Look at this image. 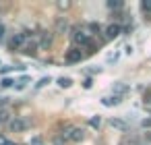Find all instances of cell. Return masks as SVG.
Wrapping results in <instances>:
<instances>
[{
	"label": "cell",
	"mask_w": 151,
	"mask_h": 145,
	"mask_svg": "<svg viewBox=\"0 0 151 145\" xmlns=\"http://www.w3.org/2000/svg\"><path fill=\"white\" fill-rule=\"evenodd\" d=\"M83 58V52L79 50V48H70L68 52H66V62H79Z\"/></svg>",
	"instance_id": "6da1fadb"
},
{
	"label": "cell",
	"mask_w": 151,
	"mask_h": 145,
	"mask_svg": "<svg viewBox=\"0 0 151 145\" xmlns=\"http://www.w3.org/2000/svg\"><path fill=\"white\" fill-rule=\"evenodd\" d=\"M27 126H29V122H27V120H23V118H15V120H11V131H15V133L25 131Z\"/></svg>",
	"instance_id": "7a4b0ae2"
},
{
	"label": "cell",
	"mask_w": 151,
	"mask_h": 145,
	"mask_svg": "<svg viewBox=\"0 0 151 145\" xmlns=\"http://www.w3.org/2000/svg\"><path fill=\"white\" fill-rule=\"evenodd\" d=\"M23 44H25V33H15L13 40H11V48L17 50V48H21Z\"/></svg>",
	"instance_id": "3957f363"
},
{
	"label": "cell",
	"mask_w": 151,
	"mask_h": 145,
	"mask_svg": "<svg viewBox=\"0 0 151 145\" xmlns=\"http://www.w3.org/2000/svg\"><path fill=\"white\" fill-rule=\"evenodd\" d=\"M120 33V25H108V29H106V40H114L116 35Z\"/></svg>",
	"instance_id": "277c9868"
},
{
	"label": "cell",
	"mask_w": 151,
	"mask_h": 145,
	"mask_svg": "<svg viewBox=\"0 0 151 145\" xmlns=\"http://www.w3.org/2000/svg\"><path fill=\"white\" fill-rule=\"evenodd\" d=\"M73 42L75 44H89V35L83 33V31H75L73 33Z\"/></svg>",
	"instance_id": "5b68a950"
},
{
	"label": "cell",
	"mask_w": 151,
	"mask_h": 145,
	"mask_svg": "<svg viewBox=\"0 0 151 145\" xmlns=\"http://www.w3.org/2000/svg\"><path fill=\"white\" fill-rule=\"evenodd\" d=\"M110 126H114V128H118V131H124V133L130 128L124 120H118V118H110Z\"/></svg>",
	"instance_id": "8992f818"
},
{
	"label": "cell",
	"mask_w": 151,
	"mask_h": 145,
	"mask_svg": "<svg viewBox=\"0 0 151 145\" xmlns=\"http://www.w3.org/2000/svg\"><path fill=\"white\" fill-rule=\"evenodd\" d=\"M120 102H122V97H120V95H112V97H104V100H101V104H104V106H118Z\"/></svg>",
	"instance_id": "52a82bcc"
},
{
	"label": "cell",
	"mask_w": 151,
	"mask_h": 145,
	"mask_svg": "<svg viewBox=\"0 0 151 145\" xmlns=\"http://www.w3.org/2000/svg\"><path fill=\"white\" fill-rule=\"evenodd\" d=\"M50 44H52V33H44V38H42V48H50Z\"/></svg>",
	"instance_id": "ba28073f"
},
{
	"label": "cell",
	"mask_w": 151,
	"mask_h": 145,
	"mask_svg": "<svg viewBox=\"0 0 151 145\" xmlns=\"http://www.w3.org/2000/svg\"><path fill=\"white\" fill-rule=\"evenodd\" d=\"M58 85H60L62 89H66V87H70V85H73V81H70L68 77H60V79H58Z\"/></svg>",
	"instance_id": "9c48e42d"
},
{
	"label": "cell",
	"mask_w": 151,
	"mask_h": 145,
	"mask_svg": "<svg viewBox=\"0 0 151 145\" xmlns=\"http://www.w3.org/2000/svg\"><path fill=\"white\" fill-rule=\"evenodd\" d=\"M114 91H116V93H128V85H124V83H116V85H114Z\"/></svg>",
	"instance_id": "30bf717a"
},
{
	"label": "cell",
	"mask_w": 151,
	"mask_h": 145,
	"mask_svg": "<svg viewBox=\"0 0 151 145\" xmlns=\"http://www.w3.org/2000/svg\"><path fill=\"white\" fill-rule=\"evenodd\" d=\"M108 6H110V9H122V6H124V2H122V0H110Z\"/></svg>",
	"instance_id": "8fae6325"
},
{
	"label": "cell",
	"mask_w": 151,
	"mask_h": 145,
	"mask_svg": "<svg viewBox=\"0 0 151 145\" xmlns=\"http://www.w3.org/2000/svg\"><path fill=\"white\" fill-rule=\"evenodd\" d=\"M143 11H147V13H151V0H143Z\"/></svg>",
	"instance_id": "7c38bea8"
},
{
	"label": "cell",
	"mask_w": 151,
	"mask_h": 145,
	"mask_svg": "<svg viewBox=\"0 0 151 145\" xmlns=\"http://www.w3.org/2000/svg\"><path fill=\"white\" fill-rule=\"evenodd\" d=\"M99 122H101V120H99V116H93V118H91V122H89V124H91V126H93V128H97V126H99Z\"/></svg>",
	"instance_id": "4fadbf2b"
},
{
	"label": "cell",
	"mask_w": 151,
	"mask_h": 145,
	"mask_svg": "<svg viewBox=\"0 0 151 145\" xmlns=\"http://www.w3.org/2000/svg\"><path fill=\"white\" fill-rule=\"evenodd\" d=\"M56 29H58V31L62 33V31L66 29V21H58V25H56Z\"/></svg>",
	"instance_id": "5bb4252c"
},
{
	"label": "cell",
	"mask_w": 151,
	"mask_h": 145,
	"mask_svg": "<svg viewBox=\"0 0 151 145\" xmlns=\"http://www.w3.org/2000/svg\"><path fill=\"white\" fill-rule=\"evenodd\" d=\"M31 145H44L42 137H33V139H31Z\"/></svg>",
	"instance_id": "9a60e30c"
},
{
	"label": "cell",
	"mask_w": 151,
	"mask_h": 145,
	"mask_svg": "<svg viewBox=\"0 0 151 145\" xmlns=\"http://www.w3.org/2000/svg\"><path fill=\"white\" fill-rule=\"evenodd\" d=\"M13 83H15V81H11V79H6V77L2 79V87H11Z\"/></svg>",
	"instance_id": "2e32d148"
},
{
	"label": "cell",
	"mask_w": 151,
	"mask_h": 145,
	"mask_svg": "<svg viewBox=\"0 0 151 145\" xmlns=\"http://www.w3.org/2000/svg\"><path fill=\"white\" fill-rule=\"evenodd\" d=\"M48 83H50V77H44V79L37 83V87H44V85H48Z\"/></svg>",
	"instance_id": "e0dca14e"
},
{
	"label": "cell",
	"mask_w": 151,
	"mask_h": 145,
	"mask_svg": "<svg viewBox=\"0 0 151 145\" xmlns=\"http://www.w3.org/2000/svg\"><path fill=\"white\" fill-rule=\"evenodd\" d=\"M89 29H91L93 33H97V31H99V25H97V23H91V25H89Z\"/></svg>",
	"instance_id": "ac0fdd59"
},
{
	"label": "cell",
	"mask_w": 151,
	"mask_h": 145,
	"mask_svg": "<svg viewBox=\"0 0 151 145\" xmlns=\"http://www.w3.org/2000/svg\"><path fill=\"white\" fill-rule=\"evenodd\" d=\"M91 85H93V81H91V79H85V83H83V87H85V89H89Z\"/></svg>",
	"instance_id": "d6986e66"
},
{
	"label": "cell",
	"mask_w": 151,
	"mask_h": 145,
	"mask_svg": "<svg viewBox=\"0 0 151 145\" xmlns=\"http://www.w3.org/2000/svg\"><path fill=\"white\" fill-rule=\"evenodd\" d=\"M54 145H64V137H58V139H54Z\"/></svg>",
	"instance_id": "ffe728a7"
},
{
	"label": "cell",
	"mask_w": 151,
	"mask_h": 145,
	"mask_svg": "<svg viewBox=\"0 0 151 145\" xmlns=\"http://www.w3.org/2000/svg\"><path fill=\"white\" fill-rule=\"evenodd\" d=\"M141 126H145V128H147V126H151V118H145V120L141 122Z\"/></svg>",
	"instance_id": "44dd1931"
},
{
	"label": "cell",
	"mask_w": 151,
	"mask_h": 145,
	"mask_svg": "<svg viewBox=\"0 0 151 145\" xmlns=\"http://www.w3.org/2000/svg\"><path fill=\"white\" fill-rule=\"evenodd\" d=\"M2 38H4V25L0 23V40H2Z\"/></svg>",
	"instance_id": "7402d4cb"
},
{
	"label": "cell",
	"mask_w": 151,
	"mask_h": 145,
	"mask_svg": "<svg viewBox=\"0 0 151 145\" xmlns=\"http://www.w3.org/2000/svg\"><path fill=\"white\" fill-rule=\"evenodd\" d=\"M9 141H6V137H2V135H0V145H6Z\"/></svg>",
	"instance_id": "603a6c76"
},
{
	"label": "cell",
	"mask_w": 151,
	"mask_h": 145,
	"mask_svg": "<svg viewBox=\"0 0 151 145\" xmlns=\"http://www.w3.org/2000/svg\"><path fill=\"white\" fill-rule=\"evenodd\" d=\"M6 116H9V114H6L4 110H2V112H0V120H6Z\"/></svg>",
	"instance_id": "cb8c5ba5"
},
{
	"label": "cell",
	"mask_w": 151,
	"mask_h": 145,
	"mask_svg": "<svg viewBox=\"0 0 151 145\" xmlns=\"http://www.w3.org/2000/svg\"><path fill=\"white\" fill-rule=\"evenodd\" d=\"M6 145H15V143H11V141H9V143H6Z\"/></svg>",
	"instance_id": "d4e9b609"
}]
</instances>
